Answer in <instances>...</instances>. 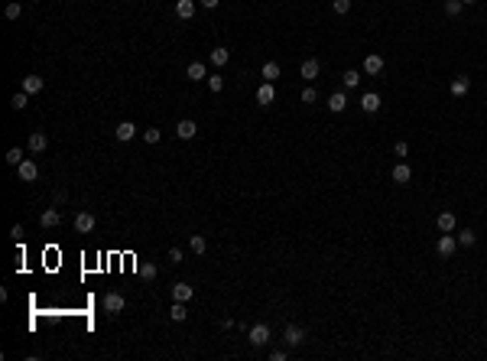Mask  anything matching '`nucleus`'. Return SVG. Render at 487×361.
I'll return each instance as SVG.
<instances>
[{"instance_id":"nucleus-1","label":"nucleus","mask_w":487,"mask_h":361,"mask_svg":"<svg viewBox=\"0 0 487 361\" xmlns=\"http://www.w3.org/2000/svg\"><path fill=\"white\" fill-rule=\"evenodd\" d=\"M247 339H250V345H253V348L267 345V342H270V325H267V322H257L253 329L247 332Z\"/></svg>"},{"instance_id":"nucleus-2","label":"nucleus","mask_w":487,"mask_h":361,"mask_svg":"<svg viewBox=\"0 0 487 361\" xmlns=\"http://www.w3.org/2000/svg\"><path fill=\"white\" fill-rule=\"evenodd\" d=\"M435 251H439V257H451V254L458 251V237H451V231H445L435 241Z\"/></svg>"},{"instance_id":"nucleus-3","label":"nucleus","mask_w":487,"mask_h":361,"mask_svg":"<svg viewBox=\"0 0 487 361\" xmlns=\"http://www.w3.org/2000/svg\"><path fill=\"white\" fill-rule=\"evenodd\" d=\"M302 339H305V332H302V325H286V329H283V342H286L289 348H296V345H302Z\"/></svg>"},{"instance_id":"nucleus-4","label":"nucleus","mask_w":487,"mask_h":361,"mask_svg":"<svg viewBox=\"0 0 487 361\" xmlns=\"http://www.w3.org/2000/svg\"><path fill=\"white\" fill-rule=\"evenodd\" d=\"M318 72H322V62H318V59H305V62L299 65V75H302L305 82H315Z\"/></svg>"},{"instance_id":"nucleus-5","label":"nucleus","mask_w":487,"mask_h":361,"mask_svg":"<svg viewBox=\"0 0 487 361\" xmlns=\"http://www.w3.org/2000/svg\"><path fill=\"white\" fill-rule=\"evenodd\" d=\"M75 231L78 234H91L94 231V215L91 212H78L75 215Z\"/></svg>"},{"instance_id":"nucleus-6","label":"nucleus","mask_w":487,"mask_h":361,"mask_svg":"<svg viewBox=\"0 0 487 361\" xmlns=\"http://www.w3.org/2000/svg\"><path fill=\"white\" fill-rule=\"evenodd\" d=\"M104 312H111V316H117V312H123V293H111L104 296Z\"/></svg>"},{"instance_id":"nucleus-7","label":"nucleus","mask_w":487,"mask_h":361,"mask_svg":"<svg viewBox=\"0 0 487 361\" xmlns=\"http://www.w3.org/2000/svg\"><path fill=\"white\" fill-rule=\"evenodd\" d=\"M273 98H276V91H273V82H263L260 88H257V104H260V108H270Z\"/></svg>"},{"instance_id":"nucleus-8","label":"nucleus","mask_w":487,"mask_h":361,"mask_svg":"<svg viewBox=\"0 0 487 361\" xmlns=\"http://www.w3.org/2000/svg\"><path fill=\"white\" fill-rule=\"evenodd\" d=\"M16 173H20V179H23V182H36V176H39V166L33 163V160H23L20 166H16Z\"/></svg>"},{"instance_id":"nucleus-9","label":"nucleus","mask_w":487,"mask_h":361,"mask_svg":"<svg viewBox=\"0 0 487 361\" xmlns=\"http://www.w3.org/2000/svg\"><path fill=\"white\" fill-rule=\"evenodd\" d=\"M455 225H458L455 212H439V218H435V228H439L442 234H445V231H455Z\"/></svg>"},{"instance_id":"nucleus-10","label":"nucleus","mask_w":487,"mask_h":361,"mask_svg":"<svg viewBox=\"0 0 487 361\" xmlns=\"http://www.w3.org/2000/svg\"><path fill=\"white\" fill-rule=\"evenodd\" d=\"M409 179H413L409 163H396V166H393V182H396V186H406Z\"/></svg>"},{"instance_id":"nucleus-11","label":"nucleus","mask_w":487,"mask_h":361,"mask_svg":"<svg viewBox=\"0 0 487 361\" xmlns=\"http://www.w3.org/2000/svg\"><path fill=\"white\" fill-rule=\"evenodd\" d=\"M175 134H179L182 140H192L195 134H198V124H195V121H189V117H185V121H179V124H175Z\"/></svg>"},{"instance_id":"nucleus-12","label":"nucleus","mask_w":487,"mask_h":361,"mask_svg":"<svg viewBox=\"0 0 487 361\" xmlns=\"http://www.w3.org/2000/svg\"><path fill=\"white\" fill-rule=\"evenodd\" d=\"M39 225H42V228H59V225H62L59 208H46V212L39 215Z\"/></svg>"},{"instance_id":"nucleus-13","label":"nucleus","mask_w":487,"mask_h":361,"mask_svg":"<svg viewBox=\"0 0 487 361\" xmlns=\"http://www.w3.org/2000/svg\"><path fill=\"white\" fill-rule=\"evenodd\" d=\"M175 16H179V20H192L195 16V0H175Z\"/></svg>"},{"instance_id":"nucleus-14","label":"nucleus","mask_w":487,"mask_h":361,"mask_svg":"<svg viewBox=\"0 0 487 361\" xmlns=\"http://www.w3.org/2000/svg\"><path fill=\"white\" fill-rule=\"evenodd\" d=\"M42 88H46V82H42L39 75H26V78H23V91H26V94H39Z\"/></svg>"},{"instance_id":"nucleus-15","label":"nucleus","mask_w":487,"mask_h":361,"mask_svg":"<svg viewBox=\"0 0 487 361\" xmlns=\"http://www.w3.org/2000/svg\"><path fill=\"white\" fill-rule=\"evenodd\" d=\"M364 72L367 75H380V72H383V56H377V52H374V56H367L364 59Z\"/></svg>"},{"instance_id":"nucleus-16","label":"nucleus","mask_w":487,"mask_h":361,"mask_svg":"<svg viewBox=\"0 0 487 361\" xmlns=\"http://www.w3.org/2000/svg\"><path fill=\"white\" fill-rule=\"evenodd\" d=\"M468 88H471V78H468V75H458L455 82H451V94H455V98H465Z\"/></svg>"},{"instance_id":"nucleus-17","label":"nucleus","mask_w":487,"mask_h":361,"mask_svg":"<svg viewBox=\"0 0 487 361\" xmlns=\"http://www.w3.org/2000/svg\"><path fill=\"white\" fill-rule=\"evenodd\" d=\"M361 108H364L367 114H377L380 111V94L377 91H367L364 98H361Z\"/></svg>"},{"instance_id":"nucleus-18","label":"nucleus","mask_w":487,"mask_h":361,"mask_svg":"<svg viewBox=\"0 0 487 361\" xmlns=\"http://www.w3.org/2000/svg\"><path fill=\"white\" fill-rule=\"evenodd\" d=\"M185 75H189L192 82H201V78H208V68H205V62H189Z\"/></svg>"},{"instance_id":"nucleus-19","label":"nucleus","mask_w":487,"mask_h":361,"mask_svg":"<svg viewBox=\"0 0 487 361\" xmlns=\"http://www.w3.org/2000/svg\"><path fill=\"white\" fill-rule=\"evenodd\" d=\"M328 108H331V114H341L344 108H348V94H344V91H335L331 98H328Z\"/></svg>"},{"instance_id":"nucleus-20","label":"nucleus","mask_w":487,"mask_h":361,"mask_svg":"<svg viewBox=\"0 0 487 361\" xmlns=\"http://www.w3.org/2000/svg\"><path fill=\"white\" fill-rule=\"evenodd\" d=\"M192 296H195V290H192L189 283H175V286H172V299H179V303H189Z\"/></svg>"},{"instance_id":"nucleus-21","label":"nucleus","mask_w":487,"mask_h":361,"mask_svg":"<svg viewBox=\"0 0 487 361\" xmlns=\"http://www.w3.org/2000/svg\"><path fill=\"white\" fill-rule=\"evenodd\" d=\"M114 134H117V140H120V143H127V140H134L137 127L130 124V121H123V124H117V130H114Z\"/></svg>"},{"instance_id":"nucleus-22","label":"nucleus","mask_w":487,"mask_h":361,"mask_svg":"<svg viewBox=\"0 0 487 361\" xmlns=\"http://www.w3.org/2000/svg\"><path fill=\"white\" fill-rule=\"evenodd\" d=\"M46 147H49V137L42 134V130H36V134L30 137V150H33V153H42Z\"/></svg>"},{"instance_id":"nucleus-23","label":"nucleus","mask_w":487,"mask_h":361,"mask_svg":"<svg viewBox=\"0 0 487 361\" xmlns=\"http://www.w3.org/2000/svg\"><path fill=\"white\" fill-rule=\"evenodd\" d=\"M185 316H189V309H185V303H179V299H172L169 319H172V322H185Z\"/></svg>"},{"instance_id":"nucleus-24","label":"nucleus","mask_w":487,"mask_h":361,"mask_svg":"<svg viewBox=\"0 0 487 361\" xmlns=\"http://www.w3.org/2000/svg\"><path fill=\"white\" fill-rule=\"evenodd\" d=\"M260 75H263V82H276L279 78V62H267L260 68Z\"/></svg>"},{"instance_id":"nucleus-25","label":"nucleus","mask_w":487,"mask_h":361,"mask_svg":"<svg viewBox=\"0 0 487 361\" xmlns=\"http://www.w3.org/2000/svg\"><path fill=\"white\" fill-rule=\"evenodd\" d=\"M227 56H231V52H227L224 46H218V49H211V65H227Z\"/></svg>"},{"instance_id":"nucleus-26","label":"nucleus","mask_w":487,"mask_h":361,"mask_svg":"<svg viewBox=\"0 0 487 361\" xmlns=\"http://www.w3.org/2000/svg\"><path fill=\"white\" fill-rule=\"evenodd\" d=\"M357 82H361V75H357V68H348V72H344V75H341V85H344V88H348V91H351V88H357Z\"/></svg>"},{"instance_id":"nucleus-27","label":"nucleus","mask_w":487,"mask_h":361,"mask_svg":"<svg viewBox=\"0 0 487 361\" xmlns=\"http://www.w3.org/2000/svg\"><path fill=\"white\" fill-rule=\"evenodd\" d=\"M189 248H192L195 254H205V251H208V241H205L201 234H192V237H189Z\"/></svg>"},{"instance_id":"nucleus-28","label":"nucleus","mask_w":487,"mask_h":361,"mask_svg":"<svg viewBox=\"0 0 487 361\" xmlns=\"http://www.w3.org/2000/svg\"><path fill=\"white\" fill-rule=\"evenodd\" d=\"M26 104H30V94H26V91H16L13 98H10V108H13V111H23Z\"/></svg>"},{"instance_id":"nucleus-29","label":"nucleus","mask_w":487,"mask_h":361,"mask_svg":"<svg viewBox=\"0 0 487 361\" xmlns=\"http://www.w3.org/2000/svg\"><path fill=\"white\" fill-rule=\"evenodd\" d=\"M4 13H7V20H20V13H23V4H20V0H10Z\"/></svg>"},{"instance_id":"nucleus-30","label":"nucleus","mask_w":487,"mask_h":361,"mask_svg":"<svg viewBox=\"0 0 487 361\" xmlns=\"http://www.w3.org/2000/svg\"><path fill=\"white\" fill-rule=\"evenodd\" d=\"M7 163H10V166H20V163H23V150H20V147H10V150H7Z\"/></svg>"},{"instance_id":"nucleus-31","label":"nucleus","mask_w":487,"mask_h":361,"mask_svg":"<svg viewBox=\"0 0 487 361\" xmlns=\"http://www.w3.org/2000/svg\"><path fill=\"white\" fill-rule=\"evenodd\" d=\"M474 241H477V234L471 231V228H465V231H462V234H458V244H462V248H471V244H474Z\"/></svg>"},{"instance_id":"nucleus-32","label":"nucleus","mask_w":487,"mask_h":361,"mask_svg":"<svg viewBox=\"0 0 487 361\" xmlns=\"http://www.w3.org/2000/svg\"><path fill=\"white\" fill-rule=\"evenodd\" d=\"M315 101H318V91H315L312 85H305V88H302V104H315Z\"/></svg>"},{"instance_id":"nucleus-33","label":"nucleus","mask_w":487,"mask_h":361,"mask_svg":"<svg viewBox=\"0 0 487 361\" xmlns=\"http://www.w3.org/2000/svg\"><path fill=\"white\" fill-rule=\"evenodd\" d=\"M331 10L338 13V16H344V13L351 10V0H331Z\"/></svg>"},{"instance_id":"nucleus-34","label":"nucleus","mask_w":487,"mask_h":361,"mask_svg":"<svg viewBox=\"0 0 487 361\" xmlns=\"http://www.w3.org/2000/svg\"><path fill=\"white\" fill-rule=\"evenodd\" d=\"M462 7H465L462 0H445V13L448 16H458V13H462Z\"/></svg>"},{"instance_id":"nucleus-35","label":"nucleus","mask_w":487,"mask_h":361,"mask_svg":"<svg viewBox=\"0 0 487 361\" xmlns=\"http://www.w3.org/2000/svg\"><path fill=\"white\" fill-rule=\"evenodd\" d=\"M208 88H211V91H221V88H224V78H221V75H208Z\"/></svg>"},{"instance_id":"nucleus-36","label":"nucleus","mask_w":487,"mask_h":361,"mask_svg":"<svg viewBox=\"0 0 487 361\" xmlns=\"http://www.w3.org/2000/svg\"><path fill=\"white\" fill-rule=\"evenodd\" d=\"M159 137H163V134H159L156 127H149V130H143V140H146V143H159Z\"/></svg>"},{"instance_id":"nucleus-37","label":"nucleus","mask_w":487,"mask_h":361,"mask_svg":"<svg viewBox=\"0 0 487 361\" xmlns=\"http://www.w3.org/2000/svg\"><path fill=\"white\" fill-rule=\"evenodd\" d=\"M393 153L400 156V160H403V156H409V143H406V140H400V143L393 147Z\"/></svg>"},{"instance_id":"nucleus-38","label":"nucleus","mask_w":487,"mask_h":361,"mask_svg":"<svg viewBox=\"0 0 487 361\" xmlns=\"http://www.w3.org/2000/svg\"><path fill=\"white\" fill-rule=\"evenodd\" d=\"M140 274H143L146 280H153V277H156V263H143V267H140Z\"/></svg>"},{"instance_id":"nucleus-39","label":"nucleus","mask_w":487,"mask_h":361,"mask_svg":"<svg viewBox=\"0 0 487 361\" xmlns=\"http://www.w3.org/2000/svg\"><path fill=\"white\" fill-rule=\"evenodd\" d=\"M169 260H172V263H182V251L172 248V251H169Z\"/></svg>"},{"instance_id":"nucleus-40","label":"nucleus","mask_w":487,"mask_h":361,"mask_svg":"<svg viewBox=\"0 0 487 361\" xmlns=\"http://www.w3.org/2000/svg\"><path fill=\"white\" fill-rule=\"evenodd\" d=\"M270 358H273V361H286V351L276 348V351H270Z\"/></svg>"},{"instance_id":"nucleus-41","label":"nucleus","mask_w":487,"mask_h":361,"mask_svg":"<svg viewBox=\"0 0 487 361\" xmlns=\"http://www.w3.org/2000/svg\"><path fill=\"white\" fill-rule=\"evenodd\" d=\"M20 234H23V228H20V225H13V228H10V237H13V241H20Z\"/></svg>"},{"instance_id":"nucleus-42","label":"nucleus","mask_w":487,"mask_h":361,"mask_svg":"<svg viewBox=\"0 0 487 361\" xmlns=\"http://www.w3.org/2000/svg\"><path fill=\"white\" fill-rule=\"evenodd\" d=\"M218 4H221V0H201V7H205V10H215Z\"/></svg>"},{"instance_id":"nucleus-43","label":"nucleus","mask_w":487,"mask_h":361,"mask_svg":"<svg viewBox=\"0 0 487 361\" xmlns=\"http://www.w3.org/2000/svg\"><path fill=\"white\" fill-rule=\"evenodd\" d=\"M462 4H465V7H471V4H477V0H462Z\"/></svg>"}]
</instances>
